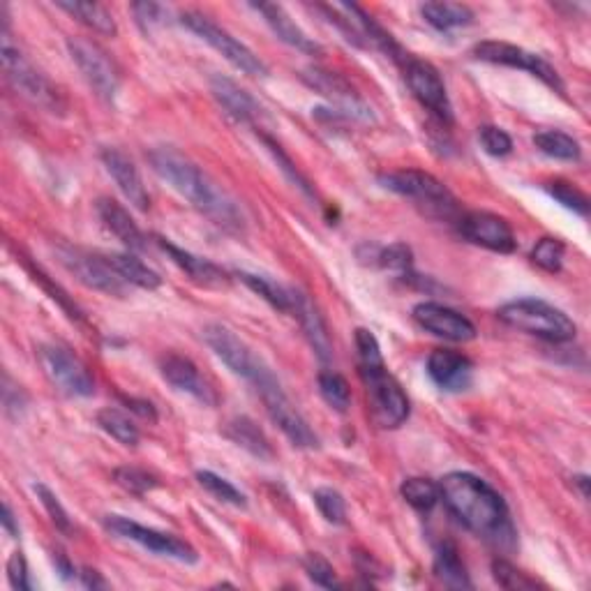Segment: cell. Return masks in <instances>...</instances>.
I'll use <instances>...</instances> for the list:
<instances>
[{
  "label": "cell",
  "mask_w": 591,
  "mask_h": 591,
  "mask_svg": "<svg viewBox=\"0 0 591 591\" xmlns=\"http://www.w3.org/2000/svg\"><path fill=\"white\" fill-rule=\"evenodd\" d=\"M148 162L164 183L174 187L185 201H190L192 208L206 215L215 227L234 236L245 234V213L241 204L215 178L208 176L197 162H192L190 157L169 146L153 148L148 153Z\"/></svg>",
  "instance_id": "6da1fadb"
},
{
  "label": "cell",
  "mask_w": 591,
  "mask_h": 591,
  "mask_svg": "<svg viewBox=\"0 0 591 591\" xmlns=\"http://www.w3.org/2000/svg\"><path fill=\"white\" fill-rule=\"evenodd\" d=\"M439 495L444 506L469 531L506 543L513 536L511 515L499 492L469 471H453L439 483Z\"/></svg>",
  "instance_id": "7a4b0ae2"
},
{
  "label": "cell",
  "mask_w": 591,
  "mask_h": 591,
  "mask_svg": "<svg viewBox=\"0 0 591 591\" xmlns=\"http://www.w3.org/2000/svg\"><path fill=\"white\" fill-rule=\"evenodd\" d=\"M0 58H3V70L14 86V91L21 93L26 100H31L37 107H42L49 114H65L67 100L61 88L51 81L47 74L28 61L17 44L12 42L10 28H3V42H0Z\"/></svg>",
  "instance_id": "3957f363"
},
{
  "label": "cell",
  "mask_w": 591,
  "mask_h": 591,
  "mask_svg": "<svg viewBox=\"0 0 591 591\" xmlns=\"http://www.w3.org/2000/svg\"><path fill=\"white\" fill-rule=\"evenodd\" d=\"M204 340L208 347L213 349V354L227 365V368L252 384L254 391L259 395L271 391L275 386H282L280 379L275 377L264 358L254 351L248 342H243L231 328L222 324H211L204 328Z\"/></svg>",
  "instance_id": "277c9868"
},
{
  "label": "cell",
  "mask_w": 591,
  "mask_h": 591,
  "mask_svg": "<svg viewBox=\"0 0 591 591\" xmlns=\"http://www.w3.org/2000/svg\"><path fill=\"white\" fill-rule=\"evenodd\" d=\"M497 317L506 326L515 328V331L536 335V338L555 344L571 342L575 333H578L575 321L564 310L545 301H538V298H520V301L501 305Z\"/></svg>",
  "instance_id": "5b68a950"
},
{
  "label": "cell",
  "mask_w": 591,
  "mask_h": 591,
  "mask_svg": "<svg viewBox=\"0 0 591 591\" xmlns=\"http://www.w3.org/2000/svg\"><path fill=\"white\" fill-rule=\"evenodd\" d=\"M379 183L400 197L416 201V206H421L425 213L432 218H455L458 215V199L453 197V192L435 178L428 171L421 169H400L391 171V174H381Z\"/></svg>",
  "instance_id": "8992f818"
},
{
  "label": "cell",
  "mask_w": 591,
  "mask_h": 591,
  "mask_svg": "<svg viewBox=\"0 0 591 591\" xmlns=\"http://www.w3.org/2000/svg\"><path fill=\"white\" fill-rule=\"evenodd\" d=\"M361 379L365 391H368V405L374 423L384 430L400 428L409 418L411 407L400 381L386 370V363L374 365V368H361Z\"/></svg>",
  "instance_id": "52a82bcc"
},
{
  "label": "cell",
  "mask_w": 591,
  "mask_h": 591,
  "mask_svg": "<svg viewBox=\"0 0 591 591\" xmlns=\"http://www.w3.org/2000/svg\"><path fill=\"white\" fill-rule=\"evenodd\" d=\"M181 24L185 28H190V31L197 37H201L206 44H211L218 54H222L231 65L236 67V70L248 74V77H266L268 74V67L250 47H245L241 40H236L234 35L224 31L222 26L215 24V21L211 17H206V14L183 12Z\"/></svg>",
  "instance_id": "ba28073f"
},
{
  "label": "cell",
  "mask_w": 591,
  "mask_h": 591,
  "mask_svg": "<svg viewBox=\"0 0 591 591\" xmlns=\"http://www.w3.org/2000/svg\"><path fill=\"white\" fill-rule=\"evenodd\" d=\"M56 254L58 261L65 266V271L72 273L84 287L116 298H125L127 291H130V284L109 264L107 254L72 248V245H61Z\"/></svg>",
  "instance_id": "9c48e42d"
},
{
  "label": "cell",
  "mask_w": 591,
  "mask_h": 591,
  "mask_svg": "<svg viewBox=\"0 0 591 591\" xmlns=\"http://www.w3.org/2000/svg\"><path fill=\"white\" fill-rule=\"evenodd\" d=\"M40 365L51 386L70 395V398H91L95 395V381L77 354L63 344H42L37 351Z\"/></svg>",
  "instance_id": "30bf717a"
},
{
  "label": "cell",
  "mask_w": 591,
  "mask_h": 591,
  "mask_svg": "<svg viewBox=\"0 0 591 591\" xmlns=\"http://www.w3.org/2000/svg\"><path fill=\"white\" fill-rule=\"evenodd\" d=\"M104 529H107L109 534L125 538V541H132L141 545V548L151 550L157 557L176 559L181 561V564H197L199 561L197 550H194L187 541H183V538H178L174 534H164V531H157L151 527H144L130 518H123V515H107V518H104Z\"/></svg>",
  "instance_id": "8fae6325"
},
{
  "label": "cell",
  "mask_w": 591,
  "mask_h": 591,
  "mask_svg": "<svg viewBox=\"0 0 591 591\" xmlns=\"http://www.w3.org/2000/svg\"><path fill=\"white\" fill-rule=\"evenodd\" d=\"M67 51L74 65L79 67L81 77L88 81V86L102 97V100L114 102L121 88V74L114 61L107 56V51L97 47L95 42L84 40V37H70L67 40Z\"/></svg>",
  "instance_id": "7c38bea8"
},
{
  "label": "cell",
  "mask_w": 591,
  "mask_h": 591,
  "mask_svg": "<svg viewBox=\"0 0 591 591\" xmlns=\"http://www.w3.org/2000/svg\"><path fill=\"white\" fill-rule=\"evenodd\" d=\"M474 56L483 63L515 67V70H525L529 74H534L536 79H541L545 86L555 88L557 93H564V81H561L559 72L555 70V67L545 61L543 56L531 54V51L518 47V44L485 40V42L476 44Z\"/></svg>",
  "instance_id": "4fadbf2b"
},
{
  "label": "cell",
  "mask_w": 591,
  "mask_h": 591,
  "mask_svg": "<svg viewBox=\"0 0 591 591\" xmlns=\"http://www.w3.org/2000/svg\"><path fill=\"white\" fill-rule=\"evenodd\" d=\"M303 81L312 91L324 95L326 100L331 102V107H335L331 109L335 116H344L349 118V121L354 118V121L363 123H370L374 118L368 102H365L363 97L354 91V86H351L347 79H342L340 74L321 70V67H310V70L303 72Z\"/></svg>",
  "instance_id": "5bb4252c"
},
{
  "label": "cell",
  "mask_w": 591,
  "mask_h": 591,
  "mask_svg": "<svg viewBox=\"0 0 591 591\" xmlns=\"http://www.w3.org/2000/svg\"><path fill=\"white\" fill-rule=\"evenodd\" d=\"M402 70H405L407 86L409 91L414 93L416 100L421 102L432 116H437L441 123L451 125L453 107H451V100H448L444 79H441L437 67L430 65L428 61H421V58L409 56L405 65H402Z\"/></svg>",
  "instance_id": "9a60e30c"
},
{
  "label": "cell",
  "mask_w": 591,
  "mask_h": 591,
  "mask_svg": "<svg viewBox=\"0 0 591 591\" xmlns=\"http://www.w3.org/2000/svg\"><path fill=\"white\" fill-rule=\"evenodd\" d=\"M458 231L469 243L499 254H511L515 245H518L511 224L488 211L462 213L458 218Z\"/></svg>",
  "instance_id": "2e32d148"
},
{
  "label": "cell",
  "mask_w": 591,
  "mask_h": 591,
  "mask_svg": "<svg viewBox=\"0 0 591 591\" xmlns=\"http://www.w3.org/2000/svg\"><path fill=\"white\" fill-rule=\"evenodd\" d=\"M261 402L271 416V421L282 430V435L287 437L296 448H317L319 437L317 432L310 428V423L305 421V416L296 409L294 402L289 400V395L284 393V388L278 386L273 391L259 395Z\"/></svg>",
  "instance_id": "e0dca14e"
},
{
  "label": "cell",
  "mask_w": 591,
  "mask_h": 591,
  "mask_svg": "<svg viewBox=\"0 0 591 591\" xmlns=\"http://www.w3.org/2000/svg\"><path fill=\"white\" fill-rule=\"evenodd\" d=\"M411 317L425 333L437 335L441 340L448 342H469L476 338V326L465 317V314L448 308L441 303H418Z\"/></svg>",
  "instance_id": "ac0fdd59"
},
{
  "label": "cell",
  "mask_w": 591,
  "mask_h": 591,
  "mask_svg": "<svg viewBox=\"0 0 591 591\" xmlns=\"http://www.w3.org/2000/svg\"><path fill=\"white\" fill-rule=\"evenodd\" d=\"M160 372L164 381H167L169 386H174L176 391L192 395L194 400H199L201 405L206 407L218 405V393H215V388L208 384L204 377H201L199 368L190 361V358L178 356V354L162 356Z\"/></svg>",
  "instance_id": "d6986e66"
},
{
  "label": "cell",
  "mask_w": 591,
  "mask_h": 591,
  "mask_svg": "<svg viewBox=\"0 0 591 591\" xmlns=\"http://www.w3.org/2000/svg\"><path fill=\"white\" fill-rule=\"evenodd\" d=\"M100 157L104 169L114 178L118 190L125 194V199L130 201L134 208H139V211H148V208H151V194L146 190L144 178H141L137 164H134L121 148H104Z\"/></svg>",
  "instance_id": "ffe728a7"
},
{
  "label": "cell",
  "mask_w": 591,
  "mask_h": 591,
  "mask_svg": "<svg viewBox=\"0 0 591 591\" xmlns=\"http://www.w3.org/2000/svg\"><path fill=\"white\" fill-rule=\"evenodd\" d=\"M430 379L446 393L467 391L474 381V363L453 349H435L428 356Z\"/></svg>",
  "instance_id": "44dd1931"
},
{
  "label": "cell",
  "mask_w": 591,
  "mask_h": 591,
  "mask_svg": "<svg viewBox=\"0 0 591 591\" xmlns=\"http://www.w3.org/2000/svg\"><path fill=\"white\" fill-rule=\"evenodd\" d=\"M155 243H157V248L167 254V257L174 261V264L181 268V271L192 282H197V284H201V287H208V289L229 287V275L224 273L220 266H215L213 261L201 259V257H197V254L178 248V245H174L162 236H155Z\"/></svg>",
  "instance_id": "7402d4cb"
},
{
  "label": "cell",
  "mask_w": 591,
  "mask_h": 591,
  "mask_svg": "<svg viewBox=\"0 0 591 591\" xmlns=\"http://www.w3.org/2000/svg\"><path fill=\"white\" fill-rule=\"evenodd\" d=\"M95 211L104 227H107L127 250L130 252L146 250L148 238L144 236V231L139 229V224L132 220V215L127 213V208L123 204H118V201L111 197H100L95 204Z\"/></svg>",
  "instance_id": "603a6c76"
},
{
  "label": "cell",
  "mask_w": 591,
  "mask_h": 591,
  "mask_svg": "<svg viewBox=\"0 0 591 591\" xmlns=\"http://www.w3.org/2000/svg\"><path fill=\"white\" fill-rule=\"evenodd\" d=\"M211 93L215 100L220 102V107L227 111L231 118H236L238 123L257 125L261 121V107L254 97L231 81L229 77H222V74H215L211 79Z\"/></svg>",
  "instance_id": "cb8c5ba5"
},
{
  "label": "cell",
  "mask_w": 591,
  "mask_h": 591,
  "mask_svg": "<svg viewBox=\"0 0 591 591\" xmlns=\"http://www.w3.org/2000/svg\"><path fill=\"white\" fill-rule=\"evenodd\" d=\"M252 7L261 14V17H264L268 28H271V31L278 35L284 44H289V47H294V49L303 51V54H310V56L321 54L319 44L314 42L312 37L305 33L294 19L289 17L287 10H284L282 5L259 3V5H252Z\"/></svg>",
  "instance_id": "d4e9b609"
},
{
  "label": "cell",
  "mask_w": 591,
  "mask_h": 591,
  "mask_svg": "<svg viewBox=\"0 0 591 591\" xmlns=\"http://www.w3.org/2000/svg\"><path fill=\"white\" fill-rule=\"evenodd\" d=\"M291 317H296L301 321V328L305 333V338L310 340L314 354H317L321 361L328 363L333 358V342L331 335H328V326L324 317H321L317 305H314L303 291H294V312Z\"/></svg>",
  "instance_id": "484cf974"
},
{
  "label": "cell",
  "mask_w": 591,
  "mask_h": 591,
  "mask_svg": "<svg viewBox=\"0 0 591 591\" xmlns=\"http://www.w3.org/2000/svg\"><path fill=\"white\" fill-rule=\"evenodd\" d=\"M224 435L234 441V444L245 448V451L254 455V458H259V460L273 458L271 441H268V437L264 435V430H261L259 425L248 416H238V418H234V421H229Z\"/></svg>",
  "instance_id": "4316f807"
},
{
  "label": "cell",
  "mask_w": 591,
  "mask_h": 591,
  "mask_svg": "<svg viewBox=\"0 0 591 591\" xmlns=\"http://www.w3.org/2000/svg\"><path fill=\"white\" fill-rule=\"evenodd\" d=\"M56 7H58V10L67 12L70 17L77 19L79 24L88 26L95 33L107 35V37H114L118 33L116 19L111 17V12L104 5L81 3V0H58Z\"/></svg>",
  "instance_id": "83f0119b"
},
{
  "label": "cell",
  "mask_w": 591,
  "mask_h": 591,
  "mask_svg": "<svg viewBox=\"0 0 591 591\" xmlns=\"http://www.w3.org/2000/svg\"><path fill=\"white\" fill-rule=\"evenodd\" d=\"M107 259L130 287L155 291L162 284L160 275H157L153 268H148L139 257H134L132 252H111L107 254Z\"/></svg>",
  "instance_id": "f1b7e54d"
},
{
  "label": "cell",
  "mask_w": 591,
  "mask_h": 591,
  "mask_svg": "<svg viewBox=\"0 0 591 591\" xmlns=\"http://www.w3.org/2000/svg\"><path fill=\"white\" fill-rule=\"evenodd\" d=\"M238 278H241L245 282V287H250L254 294L264 298L271 308L284 314L294 312V287H284L278 280L257 273H238Z\"/></svg>",
  "instance_id": "f546056e"
},
{
  "label": "cell",
  "mask_w": 591,
  "mask_h": 591,
  "mask_svg": "<svg viewBox=\"0 0 591 591\" xmlns=\"http://www.w3.org/2000/svg\"><path fill=\"white\" fill-rule=\"evenodd\" d=\"M435 575L448 589H471L467 568L462 564L458 548L451 541L439 545L435 555Z\"/></svg>",
  "instance_id": "4dcf8cb0"
},
{
  "label": "cell",
  "mask_w": 591,
  "mask_h": 591,
  "mask_svg": "<svg viewBox=\"0 0 591 591\" xmlns=\"http://www.w3.org/2000/svg\"><path fill=\"white\" fill-rule=\"evenodd\" d=\"M421 14L432 28H437L441 33L469 26L474 21V12L460 3H425L421 7Z\"/></svg>",
  "instance_id": "1f68e13d"
},
{
  "label": "cell",
  "mask_w": 591,
  "mask_h": 591,
  "mask_svg": "<svg viewBox=\"0 0 591 591\" xmlns=\"http://www.w3.org/2000/svg\"><path fill=\"white\" fill-rule=\"evenodd\" d=\"M97 425L123 446H137L141 439L139 428L134 425L132 418L116 407H104L97 411Z\"/></svg>",
  "instance_id": "d6a6232c"
},
{
  "label": "cell",
  "mask_w": 591,
  "mask_h": 591,
  "mask_svg": "<svg viewBox=\"0 0 591 591\" xmlns=\"http://www.w3.org/2000/svg\"><path fill=\"white\" fill-rule=\"evenodd\" d=\"M534 146L543 155L555 157V160L564 162H578L582 157V148L571 134L559 132V130H543L534 134Z\"/></svg>",
  "instance_id": "836d02e7"
},
{
  "label": "cell",
  "mask_w": 591,
  "mask_h": 591,
  "mask_svg": "<svg viewBox=\"0 0 591 591\" xmlns=\"http://www.w3.org/2000/svg\"><path fill=\"white\" fill-rule=\"evenodd\" d=\"M400 492L407 504L411 508H416L418 513H430L441 501L439 485L435 481H430V478H407V481L402 483Z\"/></svg>",
  "instance_id": "e575fe53"
},
{
  "label": "cell",
  "mask_w": 591,
  "mask_h": 591,
  "mask_svg": "<svg viewBox=\"0 0 591 591\" xmlns=\"http://www.w3.org/2000/svg\"><path fill=\"white\" fill-rule=\"evenodd\" d=\"M319 393L326 400V405L344 414L351 407V388L349 381L342 374L333 370H324L319 374Z\"/></svg>",
  "instance_id": "d590c367"
},
{
  "label": "cell",
  "mask_w": 591,
  "mask_h": 591,
  "mask_svg": "<svg viewBox=\"0 0 591 591\" xmlns=\"http://www.w3.org/2000/svg\"><path fill=\"white\" fill-rule=\"evenodd\" d=\"M197 481L208 495H213L215 499L222 501V504H229L236 508L248 506V499H245L243 492L238 490L236 485H231L227 478L213 474V471H197Z\"/></svg>",
  "instance_id": "8d00e7d4"
},
{
  "label": "cell",
  "mask_w": 591,
  "mask_h": 591,
  "mask_svg": "<svg viewBox=\"0 0 591 591\" xmlns=\"http://www.w3.org/2000/svg\"><path fill=\"white\" fill-rule=\"evenodd\" d=\"M566 245L559 238H541L531 250V261L548 273H559L564 266Z\"/></svg>",
  "instance_id": "74e56055"
},
{
  "label": "cell",
  "mask_w": 591,
  "mask_h": 591,
  "mask_svg": "<svg viewBox=\"0 0 591 591\" xmlns=\"http://www.w3.org/2000/svg\"><path fill=\"white\" fill-rule=\"evenodd\" d=\"M114 481L121 485L123 490L132 492V495H146V492L155 490L160 481L153 474H148L146 469L139 467H118L114 471Z\"/></svg>",
  "instance_id": "f35d334b"
},
{
  "label": "cell",
  "mask_w": 591,
  "mask_h": 591,
  "mask_svg": "<svg viewBox=\"0 0 591 591\" xmlns=\"http://www.w3.org/2000/svg\"><path fill=\"white\" fill-rule=\"evenodd\" d=\"M314 504H317L319 513L324 515L326 522L331 525H344L347 522V504L338 490L333 488H319L314 490Z\"/></svg>",
  "instance_id": "ab89813d"
},
{
  "label": "cell",
  "mask_w": 591,
  "mask_h": 591,
  "mask_svg": "<svg viewBox=\"0 0 591 591\" xmlns=\"http://www.w3.org/2000/svg\"><path fill=\"white\" fill-rule=\"evenodd\" d=\"M548 192L552 199H557L561 206L568 208V211L582 215V218H587L589 213V199L585 192H580L578 187L566 183V181H555V183H548Z\"/></svg>",
  "instance_id": "60d3db41"
},
{
  "label": "cell",
  "mask_w": 591,
  "mask_h": 591,
  "mask_svg": "<svg viewBox=\"0 0 591 591\" xmlns=\"http://www.w3.org/2000/svg\"><path fill=\"white\" fill-rule=\"evenodd\" d=\"M377 264L386 271H395L407 275L411 273V264H414V254H411V248L405 243H393L388 248L377 250Z\"/></svg>",
  "instance_id": "b9f144b4"
},
{
  "label": "cell",
  "mask_w": 591,
  "mask_h": 591,
  "mask_svg": "<svg viewBox=\"0 0 591 591\" xmlns=\"http://www.w3.org/2000/svg\"><path fill=\"white\" fill-rule=\"evenodd\" d=\"M37 499L42 501V506L47 508L51 522H54L56 529H61L63 534H72L74 527H72V520H70V513L65 511V506L58 501V497L51 492L44 483H35L33 485Z\"/></svg>",
  "instance_id": "7bdbcfd3"
},
{
  "label": "cell",
  "mask_w": 591,
  "mask_h": 591,
  "mask_svg": "<svg viewBox=\"0 0 591 591\" xmlns=\"http://www.w3.org/2000/svg\"><path fill=\"white\" fill-rule=\"evenodd\" d=\"M492 575H495L497 585L504 589H536L538 587V582L534 578H529L527 573H522L520 568H515L504 559L492 561Z\"/></svg>",
  "instance_id": "ee69618b"
},
{
  "label": "cell",
  "mask_w": 591,
  "mask_h": 591,
  "mask_svg": "<svg viewBox=\"0 0 591 591\" xmlns=\"http://www.w3.org/2000/svg\"><path fill=\"white\" fill-rule=\"evenodd\" d=\"M261 139H264V144L268 146V151H271V153H273V157H275V162H278V167H280V169L284 171V174H287V178H289V181H291V183H294V185L298 187V190H301V192H305V194H308V197H312V199H314V197H317V192H314V187L310 185V181H308V178H305V176L301 174V171H298V167H296V164L289 160V155H287V153H284V151H282V148H280L278 144H275V141H273L271 137H266V134H264V137H261Z\"/></svg>",
  "instance_id": "f6af8a7d"
},
{
  "label": "cell",
  "mask_w": 591,
  "mask_h": 591,
  "mask_svg": "<svg viewBox=\"0 0 591 591\" xmlns=\"http://www.w3.org/2000/svg\"><path fill=\"white\" fill-rule=\"evenodd\" d=\"M303 566H305V573H308V578L317 587H324V589H340L342 587V582L338 580V575H335L333 566L328 564L324 557L317 555V552H310V555L303 559Z\"/></svg>",
  "instance_id": "bcb514c9"
},
{
  "label": "cell",
  "mask_w": 591,
  "mask_h": 591,
  "mask_svg": "<svg viewBox=\"0 0 591 591\" xmlns=\"http://www.w3.org/2000/svg\"><path fill=\"white\" fill-rule=\"evenodd\" d=\"M28 268H31V273H33V278H35V282H40L44 289L49 291L51 294V298H54V301H58V305H61V308L67 312V317H70L72 321H77V324H84L86 321V317H84V312H81L79 308H77V303H72V298L65 294V291L58 287V284H54L49 280V275L47 273H42V268H35V266H31L28 264Z\"/></svg>",
  "instance_id": "7dc6e473"
},
{
  "label": "cell",
  "mask_w": 591,
  "mask_h": 591,
  "mask_svg": "<svg viewBox=\"0 0 591 591\" xmlns=\"http://www.w3.org/2000/svg\"><path fill=\"white\" fill-rule=\"evenodd\" d=\"M478 139H481L485 153L492 157H506L513 151V139L497 125H483L478 130Z\"/></svg>",
  "instance_id": "c3c4849f"
},
{
  "label": "cell",
  "mask_w": 591,
  "mask_h": 591,
  "mask_svg": "<svg viewBox=\"0 0 591 591\" xmlns=\"http://www.w3.org/2000/svg\"><path fill=\"white\" fill-rule=\"evenodd\" d=\"M132 14L144 31H151V28H155V26H162L164 19H167V10L157 3H134Z\"/></svg>",
  "instance_id": "681fc988"
},
{
  "label": "cell",
  "mask_w": 591,
  "mask_h": 591,
  "mask_svg": "<svg viewBox=\"0 0 591 591\" xmlns=\"http://www.w3.org/2000/svg\"><path fill=\"white\" fill-rule=\"evenodd\" d=\"M7 578H10L12 589H17V591L31 589V580H28V564H26V557L21 550L12 552L10 561H7Z\"/></svg>",
  "instance_id": "f907efd6"
},
{
  "label": "cell",
  "mask_w": 591,
  "mask_h": 591,
  "mask_svg": "<svg viewBox=\"0 0 591 591\" xmlns=\"http://www.w3.org/2000/svg\"><path fill=\"white\" fill-rule=\"evenodd\" d=\"M123 402L127 405V409H132L134 414H139L141 418H146V421L155 423L157 421V411L148 400H137V398H125L123 395Z\"/></svg>",
  "instance_id": "816d5d0a"
},
{
  "label": "cell",
  "mask_w": 591,
  "mask_h": 591,
  "mask_svg": "<svg viewBox=\"0 0 591 591\" xmlns=\"http://www.w3.org/2000/svg\"><path fill=\"white\" fill-rule=\"evenodd\" d=\"M79 580L86 589H107L109 587V582L104 580L100 573L93 571V568H84V571L79 573Z\"/></svg>",
  "instance_id": "f5cc1de1"
},
{
  "label": "cell",
  "mask_w": 591,
  "mask_h": 591,
  "mask_svg": "<svg viewBox=\"0 0 591 591\" xmlns=\"http://www.w3.org/2000/svg\"><path fill=\"white\" fill-rule=\"evenodd\" d=\"M54 566H56V573H61L63 580H72L77 578V568L72 566V561L67 559V555H63V552H54Z\"/></svg>",
  "instance_id": "db71d44e"
},
{
  "label": "cell",
  "mask_w": 591,
  "mask_h": 591,
  "mask_svg": "<svg viewBox=\"0 0 591 591\" xmlns=\"http://www.w3.org/2000/svg\"><path fill=\"white\" fill-rule=\"evenodd\" d=\"M0 522H3V529L7 531V534H10L12 538H17L19 536V525H17V518H14V513H12V506L7 504H3V518H0Z\"/></svg>",
  "instance_id": "11a10c76"
},
{
  "label": "cell",
  "mask_w": 591,
  "mask_h": 591,
  "mask_svg": "<svg viewBox=\"0 0 591 591\" xmlns=\"http://www.w3.org/2000/svg\"><path fill=\"white\" fill-rule=\"evenodd\" d=\"M573 485H578L580 488V495H582V499H587L589 497V476H575L573 478Z\"/></svg>",
  "instance_id": "9f6ffc18"
}]
</instances>
